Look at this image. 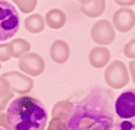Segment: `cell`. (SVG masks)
<instances>
[{"mask_svg":"<svg viewBox=\"0 0 135 130\" xmlns=\"http://www.w3.org/2000/svg\"><path fill=\"white\" fill-rule=\"evenodd\" d=\"M115 130H135V118L131 119H122L114 125Z\"/></svg>","mask_w":135,"mask_h":130,"instance_id":"ffe728a7","label":"cell"},{"mask_svg":"<svg viewBox=\"0 0 135 130\" xmlns=\"http://www.w3.org/2000/svg\"><path fill=\"white\" fill-rule=\"evenodd\" d=\"M0 68H2V65H0Z\"/></svg>","mask_w":135,"mask_h":130,"instance_id":"83f0119b","label":"cell"},{"mask_svg":"<svg viewBox=\"0 0 135 130\" xmlns=\"http://www.w3.org/2000/svg\"><path fill=\"white\" fill-rule=\"evenodd\" d=\"M3 77L8 81L11 90L20 96H27L33 89V85H35L32 77H29L21 72H16V71L7 72L3 75Z\"/></svg>","mask_w":135,"mask_h":130,"instance_id":"ba28073f","label":"cell"},{"mask_svg":"<svg viewBox=\"0 0 135 130\" xmlns=\"http://www.w3.org/2000/svg\"><path fill=\"white\" fill-rule=\"evenodd\" d=\"M23 13H31L37 6V0H15L13 2Z\"/></svg>","mask_w":135,"mask_h":130,"instance_id":"e0dca14e","label":"cell"},{"mask_svg":"<svg viewBox=\"0 0 135 130\" xmlns=\"http://www.w3.org/2000/svg\"><path fill=\"white\" fill-rule=\"evenodd\" d=\"M117 4H119L120 7H131L132 4H135V0H114Z\"/></svg>","mask_w":135,"mask_h":130,"instance_id":"cb8c5ba5","label":"cell"},{"mask_svg":"<svg viewBox=\"0 0 135 130\" xmlns=\"http://www.w3.org/2000/svg\"><path fill=\"white\" fill-rule=\"evenodd\" d=\"M20 28L17 10L6 0H0V43L13 37Z\"/></svg>","mask_w":135,"mask_h":130,"instance_id":"3957f363","label":"cell"},{"mask_svg":"<svg viewBox=\"0 0 135 130\" xmlns=\"http://www.w3.org/2000/svg\"><path fill=\"white\" fill-rule=\"evenodd\" d=\"M11 98H12V97H0V113H3V112L7 109V106H8Z\"/></svg>","mask_w":135,"mask_h":130,"instance_id":"7402d4cb","label":"cell"},{"mask_svg":"<svg viewBox=\"0 0 135 130\" xmlns=\"http://www.w3.org/2000/svg\"><path fill=\"white\" fill-rule=\"evenodd\" d=\"M9 130H44L48 122V112L44 104L31 96H20L7 106Z\"/></svg>","mask_w":135,"mask_h":130,"instance_id":"7a4b0ae2","label":"cell"},{"mask_svg":"<svg viewBox=\"0 0 135 130\" xmlns=\"http://www.w3.org/2000/svg\"><path fill=\"white\" fill-rule=\"evenodd\" d=\"M13 94L15 93L11 90L8 81L3 76H0V97H13Z\"/></svg>","mask_w":135,"mask_h":130,"instance_id":"d6986e66","label":"cell"},{"mask_svg":"<svg viewBox=\"0 0 135 130\" xmlns=\"http://www.w3.org/2000/svg\"><path fill=\"white\" fill-rule=\"evenodd\" d=\"M128 69L131 72V77H132V81L135 82V60H132L128 65Z\"/></svg>","mask_w":135,"mask_h":130,"instance_id":"d4e9b609","label":"cell"},{"mask_svg":"<svg viewBox=\"0 0 135 130\" xmlns=\"http://www.w3.org/2000/svg\"><path fill=\"white\" fill-rule=\"evenodd\" d=\"M11 44L13 48V57L15 58H20L25 53L31 52V44L25 39H15L11 41Z\"/></svg>","mask_w":135,"mask_h":130,"instance_id":"2e32d148","label":"cell"},{"mask_svg":"<svg viewBox=\"0 0 135 130\" xmlns=\"http://www.w3.org/2000/svg\"><path fill=\"white\" fill-rule=\"evenodd\" d=\"M0 130H4V129H2V127H0Z\"/></svg>","mask_w":135,"mask_h":130,"instance_id":"4316f807","label":"cell"},{"mask_svg":"<svg viewBox=\"0 0 135 130\" xmlns=\"http://www.w3.org/2000/svg\"><path fill=\"white\" fill-rule=\"evenodd\" d=\"M78 2H80V3H82V2H84V0H78Z\"/></svg>","mask_w":135,"mask_h":130,"instance_id":"484cf974","label":"cell"},{"mask_svg":"<svg viewBox=\"0 0 135 130\" xmlns=\"http://www.w3.org/2000/svg\"><path fill=\"white\" fill-rule=\"evenodd\" d=\"M123 53L126 57L135 60V39L130 40L124 47H123Z\"/></svg>","mask_w":135,"mask_h":130,"instance_id":"44dd1931","label":"cell"},{"mask_svg":"<svg viewBox=\"0 0 135 130\" xmlns=\"http://www.w3.org/2000/svg\"><path fill=\"white\" fill-rule=\"evenodd\" d=\"M134 25H135V13L132 10L123 7V8H119L114 13L113 27H115L117 31L126 33V32H130L134 28Z\"/></svg>","mask_w":135,"mask_h":130,"instance_id":"30bf717a","label":"cell"},{"mask_svg":"<svg viewBox=\"0 0 135 130\" xmlns=\"http://www.w3.org/2000/svg\"><path fill=\"white\" fill-rule=\"evenodd\" d=\"M114 113L120 119L135 118V89H127L114 101Z\"/></svg>","mask_w":135,"mask_h":130,"instance_id":"8992f818","label":"cell"},{"mask_svg":"<svg viewBox=\"0 0 135 130\" xmlns=\"http://www.w3.org/2000/svg\"><path fill=\"white\" fill-rule=\"evenodd\" d=\"M74 104L69 100L58 101L52 109V119L46 130H68V122L73 113Z\"/></svg>","mask_w":135,"mask_h":130,"instance_id":"277c9868","label":"cell"},{"mask_svg":"<svg viewBox=\"0 0 135 130\" xmlns=\"http://www.w3.org/2000/svg\"><path fill=\"white\" fill-rule=\"evenodd\" d=\"M106 7L105 0H84L81 3V11L89 17H98L103 13Z\"/></svg>","mask_w":135,"mask_h":130,"instance_id":"4fadbf2b","label":"cell"},{"mask_svg":"<svg viewBox=\"0 0 135 130\" xmlns=\"http://www.w3.org/2000/svg\"><path fill=\"white\" fill-rule=\"evenodd\" d=\"M91 39L94 40V43H97L101 47H106L109 44H111L115 39V31L114 27L110 21L107 20H99L97 21L90 31Z\"/></svg>","mask_w":135,"mask_h":130,"instance_id":"9c48e42d","label":"cell"},{"mask_svg":"<svg viewBox=\"0 0 135 130\" xmlns=\"http://www.w3.org/2000/svg\"><path fill=\"white\" fill-rule=\"evenodd\" d=\"M70 56V48L66 41L64 40H56L50 47V58L56 64H64L68 61Z\"/></svg>","mask_w":135,"mask_h":130,"instance_id":"7c38bea8","label":"cell"},{"mask_svg":"<svg viewBox=\"0 0 135 130\" xmlns=\"http://www.w3.org/2000/svg\"><path fill=\"white\" fill-rule=\"evenodd\" d=\"M24 27L29 33H41L45 28V20L40 13H32L24 20Z\"/></svg>","mask_w":135,"mask_h":130,"instance_id":"9a60e30c","label":"cell"},{"mask_svg":"<svg viewBox=\"0 0 135 130\" xmlns=\"http://www.w3.org/2000/svg\"><path fill=\"white\" fill-rule=\"evenodd\" d=\"M89 62L91 67L101 69L110 62V50L106 47H95L89 53Z\"/></svg>","mask_w":135,"mask_h":130,"instance_id":"8fae6325","label":"cell"},{"mask_svg":"<svg viewBox=\"0 0 135 130\" xmlns=\"http://www.w3.org/2000/svg\"><path fill=\"white\" fill-rule=\"evenodd\" d=\"M13 57V48L11 43H3L0 44V62L8 61Z\"/></svg>","mask_w":135,"mask_h":130,"instance_id":"ac0fdd59","label":"cell"},{"mask_svg":"<svg viewBox=\"0 0 135 130\" xmlns=\"http://www.w3.org/2000/svg\"><path fill=\"white\" fill-rule=\"evenodd\" d=\"M0 127L4 130H9V125H8L6 113H0Z\"/></svg>","mask_w":135,"mask_h":130,"instance_id":"603a6c76","label":"cell"},{"mask_svg":"<svg viewBox=\"0 0 135 130\" xmlns=\"http://www.w3.org/2000/svg\"><path fill=\"white\" fill-rule=\"evenodd\" d=\"M105 81L113 89H122L130 81V75L126 64L120 60H115L107 65L105 71Z\"/></svg>","mask_w":135,"mask_h":130,"instance_id":"5b68a950","label":"cell"},{"mask_svg":"<svg viewBox=\"0 0 135 130\" xmlns=\"http://www.w3.org/2000/svg\"><path fill=\"white\" fill-rule=\"evenodd\" d=\"M19 69L29 77H37L45 71V61L38 53L28 52L19 58Z\"/></svg>","mask_w":135,"mask_h":130,"instance_id":"52a82bcc","label":"cell"},{"mask_svg":"<svg viewBox=\"0 0 135 130\" xmlns=\"http://www.w3.org/2000/svg\"><path fill=\"white\" fill-rule=\"evenodd\" d=\"M114 125L113 93L95 86L74 104L68 130H113Z\"/></svg>","mask_w":135,"mask_h":130,"instance_id":"6da1fadb","label":"cell"},{"mask_svg":"<svg viewBox=\"0 0 135 130\" xmlns=\"http://www.w3.org/2000/svg\"><path fill=\"white\" fill-rule=\"evenodd\" d=\"M12 2H15V0H12Z\"/></svg>","mask_w":135,"mask_h":130,"instance_id":"f1b7e54d","label":"cell"},{"mask_svg":"<svg viewBox=\"0 0 135 130\" xmlns=\"http://www.w3.org/2000/svg\"><path fill=\"white\" fill-rule=\"evenodd\" d=\"M44 20H45V25H48L49 28L60 29L66 23V13L58 8H53V10L46 12Z\"/></svg>","mask_w":135,"mask_h":130,"instance_id":"5bb4252c","label":"cell"}]
</instances>
